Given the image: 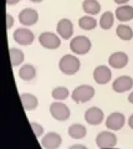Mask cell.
Listing matches in <instances>:
<instances>
[{"mask_svg": "<svg viewBox=\"0 0 133 149\" xmlns=\"http://www.w3.org/2000/svg\"><path fill=\"white\" fill-rule=\"evenodd\" d=\"M80 60L73 55H65L58 62V68L65 74H75L80 70Z\"/></svg>", "mask_w": 133, "mask_h": 149, "instance_id": "obj_1", "label": "cell"}, {"mask_svg": "<svg viewBox=\"0 0 133 149\" xmlns=\"http://www.w3.org/2000/svg\"><path fill=\"white\" fill-rule=\"evenodd\" d=\"M95 96V88L88 85L77 86L72 92V100L76 103H85V102L92 100Z\"/></svg>", "mask_w": 133, "mask_h": 149, "instance_id": "obj_2", "label": "cell"}, {"mask_svg": "<svg viewBox=\"0 0 133 149\" xmlns=\"http://www.w3.org/2000/svg\"><path fill=\"white\" fill-rule=\"evenodd\" d=\"M70 49L76 55H86L91 50V41L86 36H76L71 40Z\"/></svg>", "mask_w": 133, "mask_h": 149, "instance_id": "obj_3", "label": "cell"}, {"mask_svg": "<svg viewBox=\"0 0 133 149\" xmlns=\"http://www.w3.org/2000/svg\"><path fill=\"white\" fill-rule=\"evenodd\" d=\"M50 113H51V116L56 120L63 122V120L70 118L71 112L66 104L61 103V102H54V103L50 106Z\"/></svg>", "mask_w": 133, "mask_h": 149, "instance_id": "obj_4", "label": "cell"}, {"mask_svg": "<svg viewBox=\"0 0 133 149\" xmlns=\"http://www.w3.org/2000/svg\"><path fill=\"white\" fill-rule=\"evenodd\" d=\"M39 42L41 44V46H44L45 49L55 50V49L60 47L61 40L57 35L52 34V32H42V34L39 36Z\"/></svg>", "mask_w": 133, "mask_h": 149, "instance_id": "obj_5", "label": "cell"}, {"mask_svg": "<svg viewBox=\"0 0 133 149\" xmlns=\"http://www.w3.org/2000/svg\"><path fill=\"white\" fill-rule=\"evenodd\" d=\"M96 144L97 147L103 148H113L117 144V137L111 132H101L96 137Z\"/></svg>", "mask_w": 133, "mask_h": 149, "instance_id": "obj_6", "label": "cell"}, {"mask_svg": "<svg viewBox=\"0 0 133 149\" xmlns=\"http://www.w3.org/2000/svg\"><path fill=\"white\" fill-rule=\"evenodd\" d=\"M13 37L17 44L27 46V45H31L34 42L35 36L33 34V31H30L29 29H17V30L14 31Z\"/></svg>", "mask_w": 133, "mask_h": 149, "instance_id": "obj_7", "label": "cell"}, {"mask_svg": "<svg viewBox=\"0 0 133 149\" xmlns=\"http://www.w3.org/2000/svg\"><path fill=\"white\" fill-rule=\"evenodd\" d=\"M103 112L98 107H91L85 112V119L86 122L91 125H98L103 120Z\"/></svg>", "mask_w": 133, "mask_h": 149, "instance_id": "obj_8", "label": "cell"}, {"mask_svg": "<svg viewBox=\"0 0 133 149\" xmlns=\"http://www.w3.org/2000/svg\"><path fill=\"white\" fill-rule=\"evenodd\" d=\"M126 122V118L122 113H118V112H114V113H111L106 119V127L108 129L112 130H120L123 128Z\"/></svg>", "mask_w": 133, "mask_h": 149, "instance_id": "obj_9", "label": "cell"}, {"mask_svg": "<svg viewBox=\"0 0 133 149\" xmlns=\"http://www.w3.org/2000/svg\"><path fill=\"white\" fill-rule=\"evenodd\" d=\"M133 87V80L130 76H120L112 83V88L114 92L117 93H123Z\"/></svg>", "mask_w": 133, "mask_h": 149, "instance_id": "obj_10", "label": "cell"}, {"mask_svg": "<svg viewBox=\"0 0 133 149\" xmlns=\"http://www.w3.org/2000/svg\"><path fill=\"white\" fill-rule=\"evenodd\" d=\"M111 77H112L111 70H109L107 66H103V65L97 66L93 71V78L98 85H106V83L109 82Z\"/></svg>", "mask_w": 133, "mask_h": 149, "instance_id": "obj_11", "label": "cell"}, {"mask_svg": "<svg viewBox=\"0 0 133 149\" xmlns=\"http://www.w3.org/2000/svg\"><path fill=\"white\" fill-rule=\"evenodd\" d=\"M39 20V15L36 10L34 9H29L26 8L24 10H21L19 14V21L21 22L22 25L25 26H31V25H35Z\"/></svg>", "mask_w": 133, "mask_h": 149, "instance_id": "obj_12", "label": "cell"}, {"mask_svg": "<svg viewBox=\"0 0 133 149\" xmlns=\"http://www.w3.org/2000/svg\"><path fill=\"white\" fill-rule=\"evenodd\" d=\"M61 143H62V138L60 137V134L55 132L47 133L41 141V144H42L45 149H57L61 146Z\"/></svg>", "mask_w": 133, "mask_h": 149, "instance_id": "obj_13", "label": "cell"}, {"mask_svg": "<svg viewBox=\"0 0 133 149\" xmlns=\"http://www.w3.org/2000/svg\"><path fill=\"white\" fill-rule=\"evenodd\" d=\"M108 63L113 68H123L128 63V56L125 52H121V51L120 52H114L109 56Z\"/></svg>", "mask_w": 133, "mask_h": 149, "instance_id": "obj_14", "label": "cell"}, {"mask_svg": "<svg viewBox=\"0 0 133 149\" xmlns=\"http://www.w3.org/2000/svg\"><path fill=\"white\" fill-rule=\"evenodd\" d=\"M57 32L62 39L68 40L73 34V24L68 19H62L57 24Z\"/></svg>", "mask_w": 133, "mask_h": 149, "instance_id": "obj_15", "label": "cell"}, {"mask_svg": "<svg viewBox=\"0 0 133 149\" xmlns=\"http://www.w3.org/2000/svg\"><path fill=\"white\" fill-rule=\"evenodd\" d=\"M116 16L120 21H130L133 19V8L130 5H120L116 9Z\"/></svg>", "mask_w": 133, "mask_h": 149, "instance_id": "obj_16", "label": "cell"}, {"mask_svg": "<svg viewBox=\"0 0 133 149\" xmlns=\"http://www.w3.org/2000/svg\"><path fill=\"white\" fill-rule=\"evenodd\" d=\"M22 107L25 108V111H34L36 107H38V98L34 95H30V93H22L20 96Z\"/></svg>", "mask_w": 133, "mask_h": 149, "instance_id": "obj_17", "label": "cell"}, {"mask_svg": "<svg viewBox=\"0 0 133 149\" xmlns=\"http://www.w3.org/2000/svg\"><path fill=\"white\" fill-rule=\"evenodd\" d=\"M19 76H20L21 80H24V81L34 80L35 76H36L35 67L33 65H24V66L19 70Z\"/></svg>", "mask_w": 133, "mask_h": 149, "instance_id": "obj_18", "label": "cell"}, {"mask_svg": "<svg viewBox=\"0 0 133 149\" xmlns=\"http://www.w3.org/2000/svg\"><path fill=\"white\" fill-rule=\"evenodd\" d=\"M82 8H84V11L88 15H96L101 10L100 3L96 1V0H85L84 4H82Z\"/></svg>", "mask_w": 133, "mask_h": 149, "instance_id": "obj_19", "label": "cell"}, {"mask_svg": "<svg viewBox=\"0 0 133 149\" xmlns=\"http://www.w3.org/2000/svg\"><path fill=\"white\" fill-rule=\"evenodd\" d=\"M68 136L73 139H81L86 136V128L82 124H72L68 127Z\"/></svg>", "mask_w": 133, "mask_h": 149, "instance_id": "obj_20", "label": "cell"}, {"mask_svg": "<svg viewBox=\"0 0 133 149\" xmlns=\"http://www.w3.org/2000/svg\"><path fill=\"white\" fill-rule=\"evenodd\" d=\"M79 26L86 31H90V30H93L97 26V21H96V19L91 16H82L79 20Z\"/></svg>", "mask_w": 133, "mask_h": 149, "instance_id": "obj_21", "label": "cell"}, {"mask_svg": "<svg viewBox=\"0 0 133 149\" xmlns=\"http://www.w3.org/2000/svg\"><path fill=\"white\" fill-rule=\"evenodd\" d=\"M113 21H114V16L111 11H106L102 14V16L100 19V26L102 27L103 30H108L111 29L112 25H113Z\"/></svg>", "mask_w": 133, "mask_h": 149, "instance_id": "obj_22", "label": "cell"}, {"mask_svg": "<svg viewBox=\"0 0 133 149\" xmlns=\"http://www.w3.org/2000/svg\"><path fill=\"white\" fill-rule=\"evenodd\" d=\"M116 34L120 39L128 41L133 37V30L127 25H118V27L116 29Z\"/></svg>", "mask_w": 133, "mask_h": 149, "instance_id": "obj_23", "label": "cell"}, {"mask_svg": "<svg viewBox=\"0 0 133 149\" xmlns=\"http://www.w3.org/2000/svg\"><path fill=\"white\" fill-rule=\"evenodd\" d=\"M9 54H10V60H11L13 66H19L24 61V54H22V51L17 49H10Z\"/></svg>", "mask_w": 133, "mask_h": 149, "instance_id": "obj_24", "label": "cell"}, {"mask_svg": "<svg viewBox=\"0 0 133 149\" xmlns=\"http://www.w3.org/2000/svg\"><path fill=\"white\" fill-rule=\"evenodd\" d=\"M52 97L57 101H62V100H66L68 97V90L66 87H56L55 90L52 91Z\"/></svg>", "mask_w": 133, "mask_h": 149, "instance_id": "obj_25", "label": "cell"}, {"mask_svg": "<svg viewBox=\"0 0 133 149\" xmlns=\"http://www.w3.org/2000/svg\"><path fill=\"white\" fill-rule=\"evenodd\" d=\"M30 125H31V128H33V130H34V133H35V136H36V137L39 138L40 136H42V133H44L42 125L39 124V123H35V122H31Z\"/></svg>", "mask_w": 133, "mask_h": 149, "instance_id": "obj_26", "label": "cell"}, {"mask_svg": "<svg viewBox=\"0 0 133 149\" xmlns=\"http://www.w3.org/2000/svg\"><path fill=\"white\" fill-rule=\"evenodd\" d=\"M6 20H8V24H6V27L8 29H10V27L14 25V19H13V16L11 15H6Z\"/></svg>", "mask_w": 133, "mask_h": 149, "instance_id": "obj_27", "label": "cell"}, {"mask_svg": "<svg viewBox=\"0 0 133 149\" xmlns=\"http://www.w3.org/2000/svg\"><path fill=\"white\" fill-rule=\"evenodd\" d=\"M67 149H87L85 146H81V144H75V146H71L68 147Z\"/></svg>", "mask_w": 133, "mask_h": 149, "instance_id": "obj_28", "label": "cell"}, {"mask_svg": "<svg viewBox=\"0 0 133 149\" xmlns=\"http://www.w3.org/2000/svg\"><path fill=\"white\" fill-rule=\"evenodd\" d=\"M128 1H130V0H114V3L118 4V5H126Z\"/></svg>", "mask_w": 133, "mask_h": 149, "instance_id": "obj_29", "label": "cell"}, {"mask_svg": "<svg viewBox=\"0 0 133 149\" xmlns=\"http://www.w3.org/2000/svg\"><path fill=\"white\" fill-rule=\"evenodd\" d=\"M20 0H6V4L8 5H15V4H17Z\"/></svg>", "mask_w": 133, "mask_h": 149, "instance_id": "obj_30", "label": "cell"}, {"mask_svg": "<svg viewBox=\"0 0 133 149\" xmlns=\"http://www.w3.org/2000/svg\"><path fill=\"white\" fill-rule=\"evenodd\" d=\"M128 125H130V127L133 129V114L130 117V119H128Z\"/></svg>", "mask_w": 133, "mask_h": 149, "instance_id": "obj_31", "label": "cell"}, {"mask_svg": "<svg viewBox=\"0 0 133 149\" xmlns=\"http://www.w3.org/2000/svg\"><path fill=\"white\" fill-rule=\"evenodd\" d=\"M128 102H130V103H132V104H133V92L131 93L130 96H128Z\"/></svg>", "mask_w": 133, "mask_h": 149, "instance_id": "obj_32", "label": "cell"}, {"mask_svg": "<svg viewBox=\"0 0 133 149\" xmlns=\"http://www.w3.org/2000/svg\"><path fill=\"white\" fill-rule=\"evenodd\" d=\"M30 1H33V3H41L42 0H30Z\"/></svg>", "mask_w": 133, "mask_h": 149, "instance_id": "obj_33", "label": "cell"}, {"mask_svg": "<svg viewBox=\"0 0 133 149\" xmlns=\"http://www.w3.org/2000/svg\"><path fill=\"white\" fill-rule=\"evenodd\" d=\"M103 149H116V148H103Z\"/></svg>", "mask_w": 133, "mask_h": 149, "instance_id": "obj_34", "label": "cell"}]
</instances>
